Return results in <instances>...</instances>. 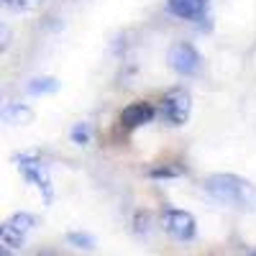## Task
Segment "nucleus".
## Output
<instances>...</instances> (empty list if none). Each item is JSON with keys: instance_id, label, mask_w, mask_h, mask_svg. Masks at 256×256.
<instances>
[{"instance_id": "f03ea898", "label": "nucleus", "mask_w": 256, "mask_h": 256, "mask_svg": "<svg viewBox=\"0 0 256 256\" xmlns=\"http://www.w3.org/2000/svg\"><path fill=\"white\" fill-rule=\"evenodd\" d=\"M190 110H192V98L184 88H172L159 102L156 108V118L164 120L166 126L180 128L190 120Z\"/></svg>"}, {"instance_id": "dca6fc26", "label": "nucleus", "mask_w": 256, "mask_h": 256, "mask_svg": "<svg viewBox=\"0 0 256 256\" xmlns=\"http://www.w3.org/2000/svg\"><path fill=\"white\" fill-rule=\"evenodd\" d=\"M146 223H148V218H146V216H144V212H138V230H141V233H144V230H146V228H148V226H146Z\"/></svg>"}, {"instance_id": "9b49d317", "label": "nucleus", "mask_w": 256, "mask_h": 256, "mask_svg": "<svg viewBox=\"0 0 256 256\" xmlns=\"http://www.w3.org/2000/svg\"><path fill=\"white\" fill-rule=\"evenodd\" d=\"M54 90H59V82L52 77H38V80H31V84H28L31 95H44V92H54Z\"/></svg>"}, {"instance_id": "20e7f679", "label": "nucleus", "mask_w": 256, "mask_h": 256, "mask_svg": "<svg viewBox=\"0 0 256 256\" xmlns=\"http://www.w3.org/2000/svg\"><path fill=\"white\" fill-rule=\"evenodd\" d=\"M162 226L177 241H192L195 238V230H198L195 218L187 210H180V208H164L162 210Z\"/></svg>"}, {"instance_id": "1a4fd4ad", "label": "nucleus", "mask_w": 256, "mask_h": 256, "mask_svg": "<svg viewBox=\"0 0 256 256\" xmlns=\"http://www.w3.org/2000/svg\"><path fill=\"white\" fill-rule=\"evenodd\" d=\"M0 118H3L6 123H16V126H24L34 118V110L28 108V105H20V102H13L8 105V108H3V113H0Z\"/></svg>"}, {"instance_id": "f3484780", "label": "nucleus", "mask_w": 256, "mask_h": 256, "mask_svg": "<svg viewBox=\"0 0 256 256\" xmlns=\"http://www.w3.org/2000/svg\"><path fill=\"white\" fill-rule=\"evenodd\" d=\"M13 248H0V254H10Z\"/></svg>"}, {"instance_id": "7ed1b4c3", "label": "nucleus", "mask_w": 256, "mask_h": 256, "mask_svg": "<svg viewBox=\"0 0 256 256\" xmlns=\"http://www.w3.org/2000/svg\"><path fill=\"white\" fill-rule=\"evenodd\" d=\"M16 164L20 169V174H24V180L31 182L34 187H38L44 200L49 202L52 200V180L46 174L44 162H41L38 156H34V154H16Z\"/></svg>"}, {"instance_id": "6e6552de", "label": "nucleus", "mask_w": 256, "mask_h": 256, "mask_svg": "<svg viewBox=\"0 0 256 256\" xmlns=\"http://www.w3.org/2000/svg\"><path fill=\"white\" fill-rule=\"evenodd\" d=\"M210 0H166V8L172 16L184 18V20H198L205 16Z\"/></svg>"}, {"instance_id": "4468645a", "label": "nucleus", "mask_w": 256, "mask_h": 256, "mask_svg": "<svg viewBox=\"0 0 256 256\" xmlns=\"http://www.w3.org/2000/svg\"><path fill=\"white\" fill-rule=\"evenodd\" d=\"M41 0H0V6L6 8H16V10H26V8H36Z\"/></svg>"}, {"instance_id": "6ab92c4d", "label": "nucleus", "mask_w": 256, "mask_h": 256, "mask_svg": "<svg viewBox=\"0 0 256 256\" xmlns=\"http://www.w3.org/2000/svg\"><path fill=\"white\" fill-rule=\"evenodd\" d=\"M254 254H256V251H254Z\"/></svg>"}, {"instance_id": "0eeeda50", "label": "nucleus", "mask_w": 256, "mask_h": 256, "mask_svg": "<svg viewBox=\"0 0 256 256\" xmlns=\"http://www.w3.org/2000/svg\"><path fill=\"white\" fill-rule=\"evenodd\" d=\"M34 226H36V218H34V216H28V212H18V216H13V218L6 223L0 241H6V246H10V248H18L20 244H24L26 233H28Z\"/></svg>"}, {"instance_id": "a211bd4d", "label": "nucleus", "mask_w": 256, "mask_h": 256, "mask_svg": "<svg viewBox=\"0 0 256 256\" xmlns=\"http://www.w3.org/2000/svg\"><path fill=\"white\" fill-rule=\"evenodd\" d=\"M3 228H6V226H0V236H3Z\"/></svg>"}, {"instance_id": "9d476101", "label": "nucleus", "mask_w": 256, "mask_h": 256, "mask_svg": "<svg viewBox=\"0 0 256 256\" xmlns=\"http://www.w3.org/2000/svg\"><path fill=\"white\" fill-rule=\"evenodd\" d=\"M146 174L152 180H177V177L184 174V166H180V164H156V166L148 169Z\"/></svg>"}, {"instance_id": "39448f33", "label": "nucleus", "mask_w": 256, "mask_h": 256, "mask_svg": "<svg viewBox=\"0 0 256 256\" xmlns=\"http://www.w3.org/2000/svg\"><path fill=\"white\" fill-rule=\"evenodd\" d=\"M166 62L177 74H195L200 70V64H202V56L192 44H184L182 41V44H174L172 49H169Z\"/></svg>"}, {"instance_id": "423d86ee", "label": "nucleus", "mask_w": 256, "mask_h": 256, "mask_svg": "<svg viewBox=\"0 0 256 256\" xmlns=\"http://www.w3.org/2000/svg\"><path fill=\"white\" fill-rule=\"evenodd\" d=\"M156 118V108L152 102L146 100H138V102H131L126 105L123 113H120V128H126V131H136V128L152 123Z\"/></svg>"}, {"instance_id": "f8f14e48", "label": "nucleus", "mask_w": 256, "mask_h": 256, "mask_svg": "<svg viewBox=\"0 0 256 256\" xmlns=\"http://www.w3.org/2000/svg\"><path fill=\"white\" fill-rule=\"evenodd\" d=\"M90 136H92V131H90L88 123H77V126L72 128V141L80 144V146H88V144H90Z\"/></svg>"}, {"instance_id": "f257e3e1", "label": "nucleus", "mask_w": 256, "mask_h": 256, "mask_svg": "<svg viewBox=\"0 0 256 256\" xmlns=\"http://www.w3.org/2000/svg\"><path fill=\"white\" fill-rule=\"evenodd\" d=\"M205 190L218 202H226L230 208H241V210H256V187L244 177L212 174L205 180Z\"/></svg>"}, {"instance_id": "2eb2a0df", "label": "nucleus", "mask_w": 256, "mask_h": 256, "mask_svg": "<svg viewBox=\"0 0 256 256\" xmlns=\"http://www.w3.org/2000/svg\"><path fill=\"white\" fill-rule=\"evenodd\" d=\"M8 44H10V28L0 24V52H6Z\"/></svg>"}, {"instance_id": "ddd939ff", "label": "nucleus", "mask_w": 256, "mask_h": 256, "mask_svg": "<svg viewBox=\"0 0 256 256\" xmlns=\"http://www.w3.org/2000/svg\"><path fill=\"white\" fill-rule=\"evenodd\" d=\"M67 241L74 244V246H80V248H95V238L88 236V233H70Z\"/></svg>"}]
</instances>
